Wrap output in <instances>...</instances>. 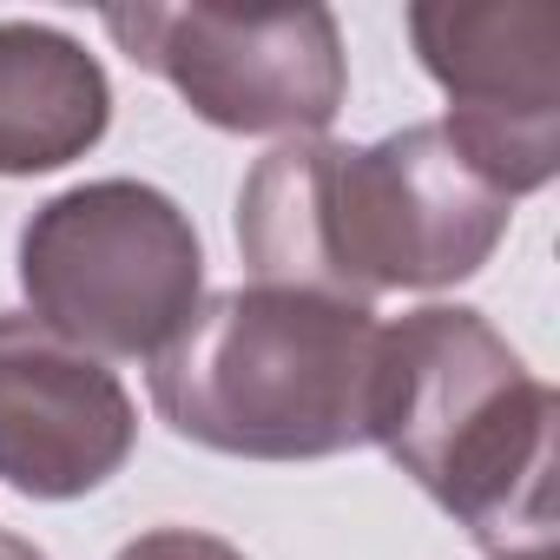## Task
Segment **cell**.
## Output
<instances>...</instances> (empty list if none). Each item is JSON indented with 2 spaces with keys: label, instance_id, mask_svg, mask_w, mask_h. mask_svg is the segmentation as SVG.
Here are the masks:
<instances>
[{
  "label": "cell",
  "instance_id": "cell-1",
  "mask_svg": "<svg viewBox=\"0 0 560 560\" xmlns=\"http://www.w3.org/2000/svg\"><path fill=\"white\" fill-rule=\"evenodd\" d=\"M514 198L429 126L370 145L284 139L237 191V250L257 284L376 304L383 291H442L475 277L508 237Z\"/></svg>",
  "mask_w": 560,
  "mask_h": 560
},
{
  "label": "cell",
  "instance_id": "cell-2",
  "mask_svg": "<svg viewBox=\"0 0 560 560\" xmlns=\"http://www.w3.org/2000/svg\"><path fill=\"white\" fill-rule=\"evenodd\" d=\"M370 442L494 560L553 553V389L462 304L376 337Z\"/></svg>",
  "mask_w": 560,
  "mask_h": 560
},
{
  "label": "cell",
  "instance_id": "cell-3",
  "mask_svg": "<svg viewBox=\"0 0 560 560\" xmlns=\"http://www.w3.org/2000/svg\"><path fill=\"white\" fill-rule=\"evenodd\" d=\"M376 311L317 291L244 284L191 311L152 357L172 435L244 462H324L370 442Z\"/></svg>",
  "mask_w": 560,
  "mask_h": 560
},
{
  "label": "cell",
  "instance_id": "cell-4",
  "mask_svg": "<svg viewBox=\"0 0 560 560\" xmlns=\"http://www.w3.org/2000/svg\"><path fill=\"white\" fill-rule=\"evenodd\" d=\"M27 317L86 357H159L205 304L191 218L139 178H100L47 198L21 231Z\"/></svg>",
  "mask_w": 560,
  "mask_h": 560
},
{
  "label": "cell",
  "instance_id": "cell-5",
  "mask_svg": "<svg viewBox=\"0 0 560 560\" xmlns=\"http://www.w3.org/2000/svg\"><path fill=\"white\" fill-rule=\"evenodd\" d=\"M106 34L218 132L324 139L350 93L330 8H113Z\"/></svg>",
  "mask_w": 560,
  "mask_h": 560
},
{
  "label": "cell",
  "instance_id": "cell-6",
  "mask_svg": "<svg viewBox=\"0 0 560 560\" xmlns=\"http://www.w3.org/2000/svg\"><path fill=\"white\" fill-rule=\"evenodd\" d=\"M409 40L475 172L508 198L540 191L560 172V0H435L409 8Z\"/></svg>",
  "mask_w": 560,
  "mask_h": 560
},
{
  "label": "cell",
  "instance_id": "cell-7",
  "mask_svg": "<svg viewBox=\"0 0 560 560\" xmlns=\"http://www.w3.org/2000/svg\"><path fill=\"white\" fill-rule=\"evenodd\" d=\"M132 442V396L100 357L0 311V481L27 501H80L126 468Z\"/></svg>",
  "mask_w": 560,
  "mask_h": 560
},
{
  "label": "cell",
  "instance_id": "cell-8",
  "mask_svg": "<svg viewBox=\"0 0 560 560\" xmlns=\"http://www.w3.org/2000/svg\"><path fill=\"white\" fill-rule=\"evenodd\" d=\"M113 86L100 60L40 21H0V178L60 172L100 145Z\"/></svg>",
  "mask_w": 560,
  "mask_h": 560
},
{
  "label": "cell",
  "instance_id": "cell-9",
  "mask_svg": "<svg viewBox=\"0 0 560 560\" xmlns=\"http://www.w3.org/2000/svg\"><path fill=\"white\" fill-rule=\"evenodd\" d=\"M113 560H244L231 540L205 534V527H152L139 540H126Z\"/></svg>",
  "mask_w": 560,
  "mask_h": 560
},
{
  "label": "cell",
  "instance_id": "cell-10",
  "mask_svg": "<svg viewBox=\"0 0 560 560\" xmlns=\"http://www.w3.org/2000/svg\"><path fill=\"white\" fill-rule=\"evenodd\" d=\"M0 560H47L34 540H21V534H8V527H0Z\"/></svg>",
  "mask_w": 560,
  "mask_h": 560
},
{
  "label": "cell",
  "instance_id": "cell-11",
  "mask_svg": "<svg viewBox=\"0 0 560 560\" xmlns=\"http://www.w3.org/2000/svg\"><path fill=\"white\" fill-rule=\"evenodd\" d=\"M514 560H553V553H514Z\"/></svg>",
  "mask_w": 560,
  "mask_h": 560
}]
</instances>
